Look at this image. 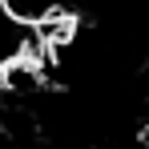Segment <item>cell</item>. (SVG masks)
<instances>
[]
</instances>
